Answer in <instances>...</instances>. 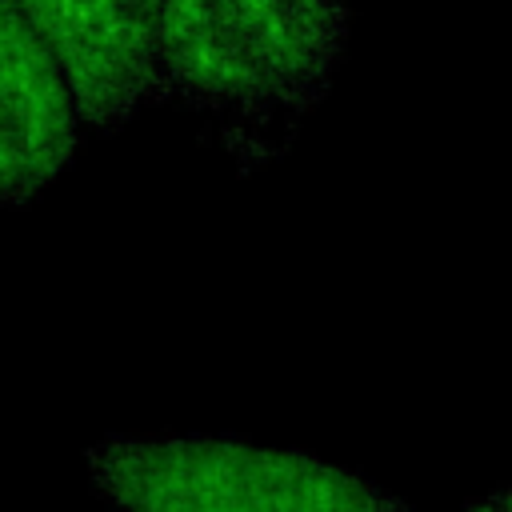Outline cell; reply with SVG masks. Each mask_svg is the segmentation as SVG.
Listing matches in <instances>:
<instances>
[{"instance_id":"obj_4","label":"cell","mask_w":512,"mask_h":512,"mask_svg":"<svg viewBox=\"0 0 512 512\" xmlns=\"http://www.w3.org/2000/svg\"><path fill=\"white\" fill-rule=\"evenodd\" d=\"M72 148V92L28 20L0 0V204H24L48 188Z\"/></svg>"},{"instance_id":"obj_1","label":"cell","mask_w":512,"mask_h":512,"mask_svg":"<svg viewBox=\"0 0 512 512\" xmlns=\"http://www.w3.org/2000/svg\"><path fill=\"white\" fill-rule=\"evenodd\" d=\"M348 0H160L156 88L240 116L312 108L340 60Z\"/></svg>"},{"instance_id":"obj_3","label":"cell","mask_w":512,"mask_h":512,"mask_svg":"<svg viewBox=\"0 0 512 512\" xmlns=\"http://www.w3.org/2000/svg\"><path fill=\"white\" fill-rule=\"evenodd\" d=\"M52 52L76 120L124 124L156 92L160 0H12Z\"/></svg>"},{"instance_id":"obj_5","label":"cell","mask_w":512,"mask_h":512,"mask_svg":"<svg viewBox=\"0 0 512 512\" xmlns=\"http://www.w3.org/2000/svg\"><path fill=\"white\" fill-rule=\"evenodd\" d=\"M460 512H508V492H492V496H484V500H476Z\"/></svg>"},{"instance_id":"obj_2","label":"cell","mask_w":512,"mask_h":512,"mask_svg":"<svg viewBox=\"0 0 512 512\" xmlns=\"http://www.w3.org/2000/svg\"><path fill=\"white\" fill-rule=\"evenodd\" d=\"M124 512H408L396 496L304 452L216 436H112L88 456Z\"/></svg>"}]
</instances>
